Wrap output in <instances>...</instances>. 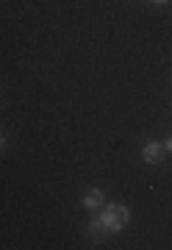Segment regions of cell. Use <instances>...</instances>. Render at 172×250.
I'll return each instance as SVG.
<instances>
[{"instance_id": "1", "label": "cell", "mask_w": 172, "mask_h": 250, "mask_svg": "<svg viewBox=\"0 0 172 250\" xmlns=\"http://www.w3.org/2000/svg\"><path fill=\"white\" fill-rule=\"evenodd\" d=\"M128 220H131V211H128L125 206H119V203H111L103 208V214H100V223L106 225V231L109 233H117L122 231L128 225Z\"/></svg>"}, {"instance_id": "2", "label": "cell", "mask_w": 172, "mask_h": 250, "mask_svg": "<svg viewBox=\"0 0 172 250\" xmlns=\"http://www.w3.org/2000/svg\"><path fill=\"white\" fill-rule=\"evenodd\" d=\"M142 159H145L147 164H161L164 161V145L161 142H147L145 147H142Z\"/></svg>"}, {"instance_id": "3", "label": "cell", "mask_w": 172, "mask_h": 250, "mask_svg": "<svg viewBox=\"0 0 172 250\" xmlns=\"http://www.w3.org/2000/svg\"><path fill=\"white\" fill-rule=\"evenodd\" d=\"M103 200H106V197H103V192H100L97 187L83 192V206H86V208H100V206H103Z\"/></svg>"}, {"instance_id": "4", "label": "cell", "mask_w": 172, "mask_h": 250, "mask_svg": "<svg viewBox=\"0 0 172 250\" xmlns=\"http://www.w3.org/2000/svg\"><path fill=\"white\" fill-rule=\"evenodd\" d=\"M86 231H89V236H95V239H100L103 233H109V231H106V225L100 223V220H92V223L86 225Z\"/></svg>"}, {"instance_id": "5", "label": "cell", "mask_w": 172, "mask_h": 250, "mask_svg": "<svg viewBox=\"0 0 172 250\" xmlns=\"http://www.w3.org/2000/svg\"><path fill=\"white\" fill-rule=\"evenodd\" d=\"M164 153H172V136L167 139V142H164Z\"/></svg>"}, {"instance_id": "6", "label": "cell", "mask_w": 172, "mask_h": 250, "mask_svg": "<svg viewBox=\"0 0 172 250\" xmlns=\"http://www.w3.org/2000/svg\"><path fill=\"white\" fill-rule=\"evenodd\" d=\"M3 145H6V136L0 134V150H3Z\"/></svg>"}, {"instance_id": "7", "label": "cell", "mask_w": 172, "mask_h": 250, "mask_svg": "<svg viewBox=\"0 0 172 250\" xmlns=\"http://www.w3.org/2000/svg\"><path fill=\"white\" fill-rule=\"evenodd\" d=\"M153 3H155V6H164V3H167V0H153Z\"/></svg>"}]
</instances>
